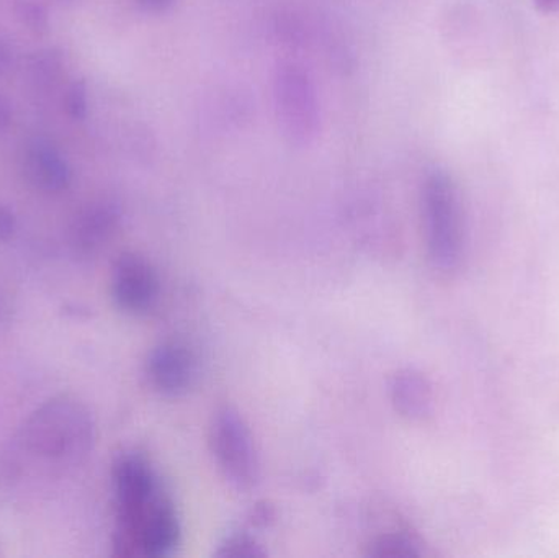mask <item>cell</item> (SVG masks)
<instances>
[{
	"mask_svg": "<svg viewBox=\"0 0 559 558\" xmlns=\"http://www.w3.org/2000/svg\"><path fill=\"white\" fill-rule=\"evenodd\" d=\"M91 413L71 399L51 400L36 409L25 428L23 444L36 458L48 462H79L94 444Z\"/></svg>",
	"mask_w": 559,
	"mask_h": 558,
	"instance_id": "1",
	"label": "cell"
},
{
	"mask_svg": "<svg viewBox=\"0 0 559 558\" xmlns=\"http://www.w3.org/2000/svg\"><path fill=\"white\" fill-rule=\"evenodd\" d=\"M427 254L443 274L456 271L463 256V210L459 187L449 173L427 174L420 192Z\"/></svg>",
	"mask_w": 559,
	"mask_h": 558,
	"instance_id": "2",
	"label": "cell"
},
{
	"mask_svg": "<svg viewBox=\"0 0 559 558\" xmlns=\"http://www.w3.org/2000/svg\"><path fill=\"white\" fill-rule=\"evenodd\" d=\"M275 111L283 136L295 146H309L321 127L314 82L295 62H282L274 82Z\"/></svg>",
	"mask_w": 559,
	"mask_h": 558,
	"instance_id": "3",
	"label": "cell"
},
{
	"mask_svg": "<svg viewBox=\"0 0 559 558\" xmlns=\"http://www.w3.org/2000/svg\"><path fill=\"white\" fill-rule=\"evenodd\" d=\"M210 446L219 471L238 490H251L259 480V455L251 429L231 406L215 413L210 426Z\"/></svg>",
	"mask_w": 559,
	"mask_h": 558,
	"instance_id": "4",
	"label": "cell"
},
{
	"mask_svg": "<svg viewBox=\"0 0 559 558\" xmlns=\"http://www.w3.org/2000/svg\"><path fill=\"white\" fill-rule=\"evenodd\" d=\"M179 517L167 497H160L143 517L115 533V554L118 557H167L176 553L180 544Z\"/></svg>",
	"mask_w": 559,
	"mask_h": 558,
	"instance_id": "5",
	"label": "cell"
},
{
	"mask_svg": "<svg viewBox=\"0 0 559 558\" xmlns=\"http://www.w3.org/2000/svg\"><path fill=\"white\" fill-rule=\"evenodd\" d=\"M159 295V275L146 258L124 252L117 259L111 272V297L121 311L133 317L150 313Z\"/></svg>",
	"mask_w": 559,
	"mask_h": 558,
	"instance_id": "6",
	"label": "cell"
},
{
	"mask_svg": "<svg viewBox=\"0 0 559 558\" xmlns=\"http://www.w3.org/2000/svg\"><path fill=\"white\" fill-rule=\"evenodd\" d=\"M114 485L118 523L136 520L163 497L153 465L136 452H128L115 462Z\"/></svg>",
	"mask_w": 559,
	"mask_h": 558,
	"instance_id": "7",
	"label": "cell"
},
{
	"mask_svg": "<svg viewBox=\"0 0 559 558\" xmlns=\"http://www.w3.org/2000/svg\"><path fill=\"white\" fill-rule=\"evenodd\" d=\"M146 373L151 385L163 395H186L195 382V357L186 344L166 341L151 351Z\"/></svg>",
	"mask_w": 559,
	"mask_h": 558,
	"instance_id": "8",
	"label": "cell"
},
{
	"mask_svg": "<svg viewBox=\"0 0 559 558\" xmlns=\"http://www.w3.org/2000/svg\"><path fill=\"white\" fill-rule=\"evenodd\" d=\"M22 173L33 189L43 193L64 192L72 182V170L61 151L45 138H35L23 147Z\"/></svg>",
	"mask_w": 559,
	"mask_h": 558,
	"instance_id": "9",
	"label": "cell"
},
{
	"mask_svg": "<svg viewBox=\"0 0 559 558\" xmlns=\"http://www.w3.org/2000/svg\"><path fill=\"white\" fill-rule=\"evenodd\" d=\"M121 212L117 203L100 200L81 210L71 229L69 242L79 258H91L110 241L120 225Z\"/></svg>",
	"mask_w": 559,
	"mask_h": 558,
	"instance_id": "10",
	"label": "cell"
},
{
	"mask_svg": "<svg viewBox=\"0 0 559 558\" xmlns=\"http://www.w3.org/2000/svg\"><path fill=\"white\" fill-rule=\"evenodd\" d=\"M388 392L393 408L409 422H423L432 413V385L420 370L409 367L397 370L390 379Z\"/></svg>",
	"mask_w": 559,
	"mask_h": 558,
	"instance_id": "11",
	"label": "cell"
},
{
	"mask_svg": "<svg viewBox=\"0 0 559 558\" xmlns=\"http://www.w3.org/2000/svg\"><path fill=\"white\" fill-rule=\"evenodd\" d=\"M420 546L404 533H388L368 546V556L378 558H411L420 556Z\"/></svg>",
	"mask_w": 559,
	"mask_h": 558,
	"instance_id": "12",
	"label": "cell"
},
{
	"mask_svg": "<svg viewBox=\"0 0 559 558\" xmlns=\"http://www.w3.org/2000/svg\"><path fill=\"white\" fill-rule=\"evenodd\" d=\"M29 79L38 88H52L62 71L61 55L55 49H43L33 55L28 64Z\"/></svg>",
	"mask_w": 559,
	"mask_h": 558,
	"instance_id": "13",
	"label": "cell"
},
{
	"mask_svg": "<svg viewBox=\"0 0 559 558\" xmlns=\"http://www.w3.org/2000/svg\"><path fill=\"white\" fill-rule=\"evenodd\" d=\"M216 556L228 558H261L265 550L261 544L246 533L229 534L216 550Z\"/></svg>",
	"mask_w": 559,
	"mask_h": 558,
	"instance_id": "14",
	"label": "cell"
},
{
	"mask_svg": "<svg viewBox=\"0 0 559 558\" xmlns=\"http://www.w3.org/2000/svg\"><path fill=\"white\" fill-rule=\"evenodd\" d=\"M15 13L16 19L29 32L36 33V35H43V33L48 32L49 15L41 3L33 2V0H20L15 5Z\"/></svg>",
	"mask_w": 559,
	"mask_h": 558,
	"instance_id": "15",
	"label": "cell"
},
{
	"mask_svg": "<svg viewBox=\"0 0 559 558\" xmlns=\"http://www.w3.org/2000/svg\"><path fill=\"white\" fill-rule=\"evenodd\" d=\"M64 108L72 120L82 121L87 117L88 92L84 82L75 81L69 85L64 94Z\"/></svg>",
	"mask_w": 559,
	"mask_h": 558,
	"instance_id": "16",
	"label": "cell"
},
{
	"mask_svg": "<svg viewBox=\"0 0 559 558\" xmlns=\"http://www.w3.org/2000/svg\"><path fill=\"white\" fill-rule=\"evenodd\" d=\"M16 231V218L12 210L0 205V242L9 241Z\"/></svg>",
	"mask_w": 559,
	"mask_h": 558,
	"instance_id": "17",
	"label": "cell"
},
{
	"mask_svg": "<svg viewBox=\"0 0 559 558\" xmlns=\"http://www.w3.org/2000/svg\"><path fill=\"white\" fill-rule=\"evenodd\" d=\"M13 121L12 102L0 92V133L7 130Z\"/></svg>",
	"mask_w": 559,
	"mask_h": 558,
	"instance_id": "18",
	"label": "cell"
},
{
	"mask_svg": "<svg viewBox=\"0 0 559 558\" xmlns=\"http://www.w3.org/2000/svg\"><path fill=\"white\" fill-rule=\"evenodd\" d=\"M146 12L163 13L173 7L174 0H138Z\"/></svg>",
	"mask_w": 559,
	"mask_h": 558,
	"instance_id": "19",
	"label": "cell"
},
{
	"mask_svg": "<svg viewBox=\"0 0 559 558\" xmlns=\"http://www.w3.org/2000/svg\"><path fill=\"white\" fill-rule=\"evenodd\" d=\"M13 64V51L2 38H0V74H5Z\"/></svg>",
	"mask_w": 559,
	"mask_h": 558,
	"instance_id": "20",
	"label": "cell"
},
{
	"mask_svg": "<svg viewBox=\"0 0 559 558\" xmlns=\"http://www.w3.org/2000/svg\"><path fill=\"white\" fill-rule=\"evenodd\" d=\"M534 5L544 13H559V0H534Z\"/></svg>",
	"mask_w": 559,
	"mask_h": 558,
	"instance_id": "21",
	"label": "cell"
}]
</instances>
